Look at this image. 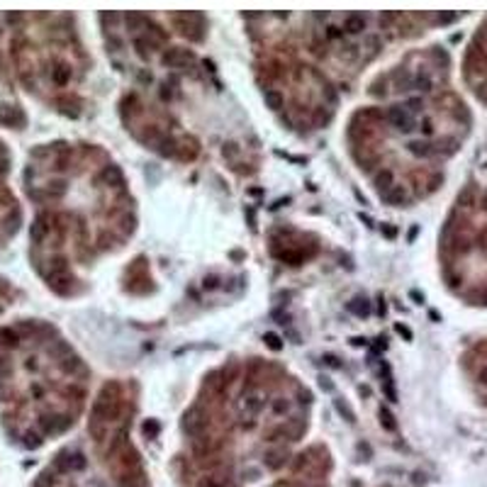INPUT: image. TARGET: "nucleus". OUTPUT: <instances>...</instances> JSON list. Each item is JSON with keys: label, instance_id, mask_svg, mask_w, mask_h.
Here are the masks:
<instances>
[{"label": "nucleus", "instance_id": "obj_1", "mask_svg": "<svg viewBox=\"0 0 487 487\" xmlns=\"http://www.w3.org/2000/svg\"><path fill=\"white\" fill-rule=\"evenodd\" d=\"M480 383H483V385H487V368H483V370H480Z\"/></svg>", "mask_w": 487, "mask_h": 487}]
</instances>
